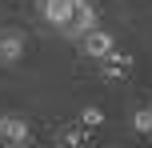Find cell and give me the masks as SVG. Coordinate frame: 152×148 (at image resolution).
<instances>
[{"label": "cell", "instance_id": "1", "mask_svg": "<svg viewBox=\"0 0 152 148\" xmlns=\"http://www.w3.org/2000/svg\"><path fill=\"white\" fill-rule=\"evenodd\" d=\"M28 52V36L20 28H0V68H12Z\"/></svg>", "mask_w": 152, "mask_h": 148}, {"label": "cell", "instance_id": "10", "mask_svg": "<svg viewBox=\"0 0 152 148\" xmlns=\"http://www.w3.org/2000/svg\"><path fill=\"white\" fill-rule=\"evenodd\" d=\"M8 148H32V144H28V140H20V144H8Z\"/></svg>", "mask_w": 152, "mask_h": 148}, {"label": "cell", "instance_id": "5", "mask_svg": "<svg viewBox=\"0 0 152 148\" xmlns=\"http://www.w3.org/2000/svg\"><path fill=\"white\" fill-rule=\"evenodd\" d=\"M100 64H104V76H108V80H120L124 72L132 68V56H128V52H120V48H112V52H108Z\"/></svg>", "mask_w": 152, "mask_h": 148}, {"label": "cell", "instance_id": "9", "mask_svg": "<svg viewBox=\"0 0 152 148\" xmlns=\"http://www.w3.org/2000/svg\"><path fill=\"white\" fill-rule=\"evenodd\" d=\"M132 124H136V132H152V108H140L132 116Z\"/></svg>", "mask_w": 152, "mask_h": 148}, {"label": "cell", "instance_id": "11", "mask_svg": "<svg viewBox=\"0 0 152 148\" xmlns=\"http://www.w3.org/2000/svg\"><path fill=\"white\" fill-rule=\"evenodd\" d=\"M0 132H4V116H0Z\"/></svg>", "mask_w": 152, "mask_h": 148}, {"label": "cell", "instance_id": "2", "mask_svg": "<svg viewBox=\"0 0 152 148\" xmlns=\"http://www.w3.org/2000/svg\"><path fill=\"white\" fill-rule=\"evenodd\" d=\"M96 28H100V12H96V0H92V4H76V16H72L68 28H64V36L84 40L88 32H96Z\"/></svg>", "mask_w": 152, "mask_h": 148}, {"label": "cell", "instance_id": "12", "mask_svg": "<svg viewBox=\"0 0 152 148\" xmlns=\"http://www.w3.org/2000/svg\"><path fill=\"white\" fill-rule=\"evenodd\" d=\"M76 4H92V0H76Z\"/></svg>", "mask_w": 152, "mask_h": 148}, {"label": "cell", "instance_id": "6", "mask_svg": "<svg viewBox=\"0 0 152 148\" xmlns=\"http://www.w3.org/2000/svg\"><path fill=\"white\" fill-rule=\"evenodd\" d=\"M0 140H4V144H20V140H28V120H20V116H4V132H0Z\"/></svg>", "mask_w": 152, "mask_h": 148}, {"label": "cell", "instance_id": "7", "mask_svg": "<svg viewBox=\"0 0 152 148\" xmlns=\"http://www.w3.org/2000/svg\"><path fill=\"white\" fill-rule=\"evenodd\" d=\"M100 124H104V108H96V104H92V108L80 112V128H84V132H88V128H100Z\"/></svg>", "mask_w": 152, "mask_h": 148}, {"label": "cell", "instance_id": "3", "mask_svg": "<svg viewBox=\"0 0 152 148\" xmlns=\"http://www.w3.org/2000/svg\"><path fill=\"white\" fill-rule=\"evenodd\" d=\"M112 48H116V36L108 28H96V32H88V36L80 40V52L88 56V60H104Z\"/></svg>", "mask_w": 152, "mask_h": 148}, {"label": "cell", "instance_id": "4", "mask_svg": "<svg viewBox=\"0 0 152 148\" xmlns=\"http://www.w3.org/2000/svg\"><path fill=\"white\" fill-rule=\"evenodd\" d=\"M40 12H44V24H52V28H68L72 16H76V0H44Z\"/></svg>", "mask_w": 152, "mask_h": 148}, {"label": "cell", "instance_id": "8", "mask_svg": "<svg viewBox=\"0 0 152 148\" xmlns=\"http://www.w3.org/2000/svg\"><path fill=\"white\" fill-rule=\"evenodd\" d=\"M60 144L64 148H84V128L80 124H76V128H64V132H60Z\"/></svg>", "mask_w": 152, "mask_h": 148}]
</instances>
